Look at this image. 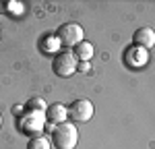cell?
I'll list each match as a JSON object with an SVG mask.
<instances>
[{
    "label": "cell",
    "mask_w": 155,
    "mask_h": 149,
    "mask_svg": "<svg viewBox=\"0 0 155 149\" xmlns=\"http://www.w3.org/2000/svg\"><path fill=\"white\" fill-rule=\"evenodd\" d=\"M6 11L15 12V15H21L23 12V4L21 2H6Z\"/></svg>",
    "instance_id": "7c38bea8"
},
{
    "label": "cell",
    "mask_w": 155,
    "mask_h": 149,
    "mask_svg": "<svg viewBox=\"0 0 155 149\" xmlns=\"http://www.w3.org/2000/svg\"><path fill=\"white\" fill-rule=\"evenodd\" d=\"M44 114H46V112L27 110V116H25L23 120H21V126H23V131H27V133H39V131H44V126H46Z\"/></svg>",
    "instance_id": "5b68a950"
},
{
    "label": "cell",
    "mask_w": 155,
    "mask_h": 149,
    "mask_svg": "<svg viewBox=\"0 0 155 149\" xmlns=\"http://www.w3.org/2000/svg\"><path fill=\"white\" fill-rule=\"evenodd\" d=\"M89 68H91L89 62H79V64H77V71H79V73H89Z\"/></svg>",
    "instance_id": "4fadbf2b"
},
{
    "label": "cell",
    "mask_w": 155,
    "mask_h": 149,
    "mask_svg": "<svg viewBox=\"0 0 155 149\" xmlns=\"http://www.w3.org/2000/svg\"><path fill=\"white\" fill-rule=\"evenodd\" d=\"M93 104L89 99H74L71 106H68V118L72 124H81V122H89L91 116H93Z\"/></svg>",
    "instance_id": "3957f363"
},
{
    "label": "cell",
    "mask_w": 155,
    "mask_h": 149,
    "mask_svg": "<svg viewBox=\"0 0 155 149\" xmlns=\"http://www.w3.org/2000/svg\"><path fill=\"white\" fill-rule=\"evenodd\" d=\"M0 126H2V114H0Z\"/></svg>",
    "instance_id": "5bb4252c"
},
{
    "label": "cell",
    "mask_w": 155,
    "mask_h": 149,
    "mask_svg": "<svg viewBox=\"0 0 155 149\" xmlns=\"http://www.w3.org/2000/svg\"><path fill=\"white\" fill-rule=\"evenodd\" d=\"M93 52H95V48H93V44L91 41H81L77 48H74V58H77V62H89L91 58H93Z\"/></svg>",
    "instance_id": "9c48e42d"
},
{
    "label": "cell",
    "mask_w": 155,
    "mask_h": 149,
    "mask_svg": "<svg viewBox=\"0 0 155 149\" xmlns=\"http://www.w3.org/2000/svg\"><path fill=\"white\" fill-rule=\"evenodd\" d=\"M66 116H68V108L64 104H52V106H48V110H46V118L52 124L66 122Z\"/></svg>",
    "instance_id": "ba28073f"
},
{
    "label": "cell",
    "mask_w": 155,
    "mask_h": 149,
    "mask_svg": "<svg viewBox=\"0 0 155 149\" xmlns=\"http://www.w3.org/2000/svg\"><path fill=\"white\" fill-rule=\"evenodd\" d=\"M27 110L46 112V110H48V106H46V101H44L41 98H31V99H29V104H27Z\"/></svg>",
    "instance_id": "8fae6325"
},
{
    "label": "cell",
    "mask_w": 155,
    "mask_h": 149,
    "mask_svg": "<svg viewBox=\"0 0 155 149\" xmlns=\"http://www.w3.org/2000/svg\"><path fill=\"white\" fill-rule=\"evenodd\" d=\"M77 64L79 62H77L72 52H62V54H58L52 60V71H54V74H58V77H71L77 71Z\"/></svg>",
    "instance_id": "277c9868"
},
{
    "label": "cell",
    "mask_w": 155,
    "mask_h": 149,
    "mask_svg": "<svg viewBox=\"0 0 155 149\" xmlns=\"http://www.w3.org/2000/svg\"><path fill=\"white\" fill-rule=\"evenodd\" d=\"M147 60H149V54H147V50H145V48L130 46V48H126V52H124V62H126L128 66L139 68V66L147 64Z\"/></svg>",
    "instance_id": "8992f818"
},
{
    "label": "cell",
    "mask_w": 155,
    "mask_h": 149,
    "mask_svg": "<svg viewBox=\"0 0 155 149\" xmlns=\"http://www.w3.org/2000/svg\"><path fill=\"white\" fill-rule=\"evenodd\" d=\"M132 46H139V48H153L155 46V31L151 27H139L134 33H132Z\"/></svg>",
    "instance_id": "52a82bcc"
},
{
    "label": "cell",
    "mask_w": 155,
    "mask_h": 149,
    "mask_svg": "<svg viewBox=\"0 0 155 149\" xmlns=\"http://www.w3.org/2000/svg\"><path fill=\"white\" fill-rule=\"evenodd\" d=\"M27 149H50V141H48V137H33V139L29 141Z\"/></svg>",
    "instance_id": "30bf717a"
},
{
    "label": "cell",
    "mask_w": 155,
    "mask_h": 149,
    "mask_svg": "<svg viewBox=\"0 0 155 149\" xmlns=\"http://www.w3.org/2000/svg\"><path fill=\"white\" fill-rule=\"evenodd\" d=\"M56 37H58V41L62 46H66V48H77V46L83 41V27L79 23H64V25H60Z\"/></svg>",
    "instance_id": "7a4b0ae2"
},
{
    "label": "cell",
    "mask_w": 155,
    "mask_h": 149,
    "mask_svg": "<svg viewBox=\"0 0 155 149\" xmlns=\"http://www.w3.org/2000/svg\"><path fill=\"white\" fill-rule=\"evenodd\" d=\"M52 143L58 149H74L79 143V131H77V124L72 122H62L56 124L54 131H52Z\"/></svg>",
    "instance_id": "6da1fadb"
}]
</instances>
